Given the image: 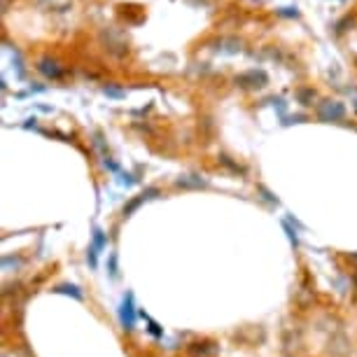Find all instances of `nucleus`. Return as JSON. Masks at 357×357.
I'll return each instance as SVG.
<instances>
[{
    "instance_id": "5",
    "label": "nucleus",
    "mask_w": 357,
    "mask_h": 357,
    "mask_svg": "<svg viewBox=\"0 0 357 357\" xmlns=\"http://www.w3.org/2000/svg\"><path fill=\"white\" fill-rule=\"evenodd\" d=\"M157 194H159V190H157V187H150V190H147V192H143V194H140L138 199H133L131 204L124 208V215H131V213L136 211V208H138L140 204H143V201H150V199H154V197H157Z\"/></svg>"
},
{
    "instance_id": "6",
    "label": "nucleus",
    "mask_w": 357,
    "mask_h": 357,
    "mask_svg": "<svg viewBox=\"0 0 357 357\" xmlns=\"http://www.w3.org/2000/svg\"><path fill=\"white\" fill-rule=\"evenodd\" d=\"M105 245H107V234L103 231L100 227H96L93 229V241H91V248L96 252H100V250H105Z\"/></svg>"
},
{
    "instance_id": "11",
    "label": "nucleus",
    "mask_w": 357,
    "mask_h": 357,
    "mask_svg": "<svg viewBox=\"0 0 357 357\" xmlns=\"http://www.w3.org/2000/svg\"><path fill=\"white\" fill-rule=\"evenodd\" d=\"M275 15L287 17V19H296V17H299V10H296V8H280V10H275Z\"/></svg>"
},
{
    "instance_id": "7",
    "label": "nucleus",
    "mask_w": 357,
    "mask_h": 357,
    "mask_svg": "<svg viewBox=\"0 0 357 357\" xmlns=\"http://www.w3.org/2000/svg\"><path fill=\"white\" fill-rule=\"evenodd\" d=\"M54 292H56V294H73L77 301H82V299H84L77 285H59V287H54Z\"/></svg>"
},
{
    "instance_id": "1",
    "label": "nucleus",
    "mask_w": 357,
    "mask_h": 357,
    "mask_svg": "<svg viewBox=\"0 0 357 357\" xmlns=\"http://www.w3.org/2000/svg\"><path fill=\"white\" fill-rule=\"evenodd\" d=\"M315 114H318L320 122L325 124H341L346 119V107H343L341 100H320L315 105Z\"/></svg>"
},
{
    "instance_id": "4",
    "label": "nucleus",
    "mask_w": 357,
    "mask_h": 357,
    "mask_svg": "<svg viewBox=\"0 0 357 357\" xmlns=\"http://www.w3.org/2000/svg\"><path fill=\"white\" fill-rule=\"evenodd\" d=\"M266 82H268V77L264 70H248L243 75L236 77V84L243 86V89H261Z\"/></svg>"
},
{
    "instance_id": "8",
    "label": "nucleus",
    "mask_w": 357,
    "mask_h": 357,
    "mask_svg": "<svg viewBox=\"0 0 357 357\" xmlns=\"http://www.w3.org/2000/svg\"><path fill=\"white\" fill-rule=\"evenodd\" d=\"M296 98H299V103H304V105H313L315 91L313 89H299L296 91Z\"/></svg>"
},
{
    "instance_id": "9",
    "label": "nucleus",
    "mask_w": 357,
    "mask_h": 357,
    "mask_svg": "<svg viewBox=\"0 0 357 357\" xmlns=\"http://www.w3.org/2000/svg\"><path fill=\"white\" fill-rule=\"evenodd\" d=\"M103 93H105V96H110V98H124L126 96L124 89H119V86H112V84L103 86Z\"/></svg>"
},
{
    "instance_id": "10",
    "label": "nucleus",
    "mask_w": 357,
    "mask_h": 357,
    "mask_svg": "<svg viewBox=\"0 0 357 357\" xmlns=\"http://www.w3.org/2000/svg\"><path fill=\"white\" fill-rule=\"evenodd\" d=\"M282 229H285V231H287V238H289V243H292L294 248L299 245V236H296V231H294V229L289 227V222H287V220H282Z\"/></svg>"
},
{
    "instance_id": "2",
    "label": "nucleus",
    "mask_w": 357,
    "mask_h": 357,
    "mask_svg": "<svg viewBox=\"0 0 357 357\" xmlns=\"http://www.w3.org/2000/svg\"><path fill=\"white\" fill-rule=\"evenodd\" d=\"M36 68L40 75H45L47 79H52V82H59V79L63 77V68H61V63L56 61V59H52V56H43L40 61L36 63Z\"/></svg>"
},
{
    "instance_id": "3",
    "label": "nucleus",
    "mask_w": 357,
    "mask_h": 357,
    "mask_svg": "<svg viewBox=\"0 0 357 357\" xmlns=\"http://www.w3.org/2000/svg\"><path fill=\"white\" fill-rule=\"evenodd\" d=\"M136 315H140V311H136V306H133V294L129 292L122 299V306H119V322H122V327L124 329L136 327Z\"/></svg>"
}]
</instances>
